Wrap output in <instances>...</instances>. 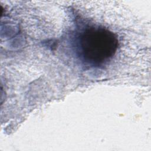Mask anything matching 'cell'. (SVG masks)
Here are the masks:
<instances>
[{
  "label": "cell",
  "instance_id": "cell-1",
  "mask_svg": "<svg viewBox=\"0 0 151 151\" xmlns=\"http://www.w3.org/2000/svg\"><path fill=\"white\" fill-rule=\"evenodd\" d=\"M118 44L117 38L113 32L103 27H92L81 34L78 52L86 63L99 66L114 55Z\"/></svg>",
  "mask_w": 151,
  "mask_h": 151
}]
</instances>
